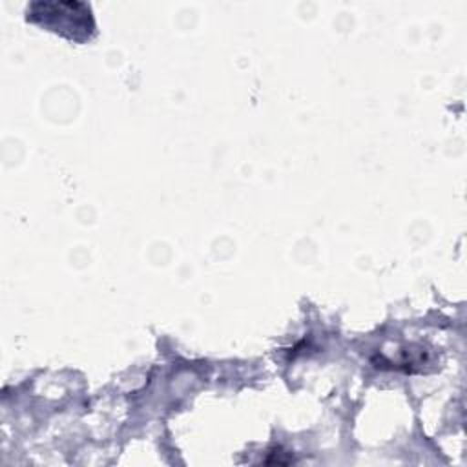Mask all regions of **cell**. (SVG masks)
Returning <instances> with one entry per match:
<instances>
[{
  "instance_id": "cell-1",
  "label": "cell",
  "mask_w": 467,
  "mask_h": 467,
  "mask_svg": "<svg viewBox=\"0 0 467 467\" xmlns=\"http://www.w3.org/2000/svg\"><path fill=\"white\" fill-rule=\"evenodd\" d=\"M26 15L27 22L40 24L77 42L89 40L95 35L91 7L86 2H33Z\"/></svg>"
}]
</instances>
